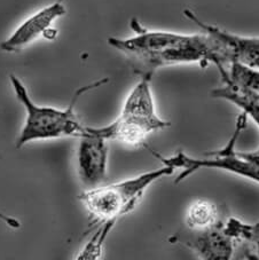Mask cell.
<instances>
[{"mask_svg":"<svg viewBox=\"0 0 259 260\" xmlns=\"http://www.w3.org/2000/svg\"><path fill=\"white\" fill-rule=\"evenodd\" d=\"M10 80L15 96L23 106L26 114L24 125L17 137L16 148H22L35 141L67 137L79 138L85 132L86 126L80 123L76 115V103L83 94L108 82V79L105 78L79 88L74 94L70 105L64 109H60L51 106L37 105L31 99L25 85L14 74L10 76Z\"/></svg>","mask_w":259,"mask_h":260,"instance_id":"2","label":"cell"},{"mask_svg":"<svg viewBox=\"0 0 259 260\" xmlns=\"http://www.w3.org/2000/svg\"><path fill=\"white\" fill-rule=\"evenodd\" d=\"M175 171V168L163 164L162 168L128 178L126 180L86 189L78 196V200L90 213L93 220L92 225L117 222L119 218L137 208L146 190L154 182L171 176Z\"/></svg>","mask_w":259,"mask_h":260,"instance_id":"3","label":"cell"},{"mask_svg":"<svg viewBox=\"0 0 259 260\" xmlns=\"http://www.w3.org/2000/svg\"><path fill=\"white\" fill-rule=\"evenodd\" d=\"M116 222H105L98 225V230L88 243L80 251L77 259H99L102 255V249L106 239L113 231Z\"/></svg>","mask_w":259,"mask_h":260,"instance_id":"13","label":"cell"},{"mask_svg":"<svg viewBox=\"0 0 259 260\" xmlns=\"http://www.w3.org/2000/svg\"><path fill=\"white\" fill-rule=\"evenodd\" d=\"M151 78L140 77L139 83L131 89L124 101L117 118L93 131L107 141H119L127 146H144L151 133L170 127L171 123L156 113L155 101L150 86Z\"/></svg>","mask_w":259,"mask_h":260,"instance_id":"4","label":"cell"},{"mask_svg":"<svg viewBox=\"0 0 259 260\" xmlns=\"http://www.w3.org/2000/svg\"><path fill=\"white\" fill-rule=\"evenodd\" d=\"M220 77L222 85L212 89L211 95L239 107L259 127V70L232 62ZM252 152L259 158V149Z\"/></svg>","mask_w":259,"mask_h":260,"instance_id":"6","label":"cell"},{"mask_svg":"<svg viewBox=\"0 0 259 260\" xmlns=\"http://www.w3.org/2000/svg\"><path fill=\"white\" fill-rule=\"evenodd\" d=\"M130 26L135 35L128 38L110 37L108 44L126 57L140 77L153 78L160 68L191 63L213 64L221 73L232 63L225 44L207 31L187 35L150 30L137 19L131 20Z\"/></svg>","mask_w":259,"mask_h":260,"instance_id":"1","label":"cell"},{"mask_svg":"<svg viewBox=\"0 0 259 260\" xmlns=\"http://www.w3.org/2000/svg\"><path fill=\"white\" fill-rule=\"evenodd\" d=\"M105 138L86 126L79 137L77 148V173L86 189L104 185L108 169L109 147Z\"/></svg>","mask_w":259,"mask_h":260,"instance_id":"7","label":"cell"},{"mask_svg":"<svg viewBox=\"0 0 259 260\" xmlns=\"http://www.w3.org/2000/svg\"><path fill=\"white\" fill-rule=\"evenodd\" d=\"M221 221L217 205L208 200L195 201L186 213V226L188 231H205L219 225Z\"/></svg>","mask_w":259,"mask_h":260,"instance_id":"11","label":"cell"},{"mask_svg":"<svg viewBox=\"0 0 259 260\" xmlns=\"http://www.w3.org/2000/svg\"><path fill=\"white\" fill-rule=\"evenodd\" d=\"M66 12V0H55L22 22L14 32L0 44V49L6 53L22 51L38 38L44 37V35L52 29V24L63 16Z\"/></svg>","mask_w":259,"mask_h":260,"instance_id":"8","label":"cell"},{"mask_svg":"<svg viewBox=\"0 0 259 260\" xmlns=\"http://www.w3.org/2000/svg\"><path fill=\"white\" fill-rule=\"evenodd\" d=\"M247 114L241 113L236 118L235 129L227 145L219 150L207 152L205 158L190 157V156L181 151L170 156V157H163V156H159V154L153 150H151V152L163 164L170 165V167L175 168L176 170H181L179 176L176 178V183L185 180L186 178H188L201 169L224 170V171L238 174V176L250 179V180L259 183V163L248 157L244 152H239L235 150L236 141H238L241 132L247 126Z\"/></svg>","mask_w":259,"mask_h":260,"instance_id":"5","label":"cell"},{"mask_svg":"<svg viewBox=\"0 0 259 260\" xmlns=\"http://www.w3.org/2000/svg\"><path fill=\"white\" fill-rule=\"evenodd\" d=\"M224 231L234 241H245L257 249L259 254V221L253 225L244 223L238 218L230 217L224 221Z\"/></svg>","mask_w":259,"mask_h":260,"instance_id":"12","label":"cell"},{"mask_svg":"<svg viewBox=\"0 0 259 260\" xmlns=\"http://www.w3.org/2000/svg\"><path fill=\"white\" fill-rule=\"evenodd\" d=\"M185 242H181L202 259L229 260L234 254L235 241L224 231V221L205 231H189Z\"/></svg>","mask_w":259,"mask_h":260,"instance_id":"10","label":"cell"},{"mask_svg":"<svg viewBox=\"0 0 259 260\" xmlns=\"http://www.w3.org/2000/svg\"><path fill=\"white\" fill-rule=\"evenodd\" d=\"M184 15L202 31H207L219 38L229 49L232 62H239L250 68L259 70V36L247 37V36L232 34L230 31L220 29L219 26L202 21L188 8L184 11Z\"/></svg>","mask_w":259,"mask_h":260,"instance_id":"9","label":"cell"}]
</instances>
